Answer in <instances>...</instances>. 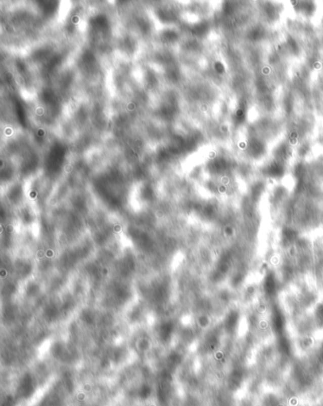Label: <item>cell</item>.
I'll return each mask as SVG.
<instances>
[{"mask_svg": "<svg viewBox=\"0 0 323 406\" xmlns=\"http://www.w3.org/2000/svg\"><path fill=\"white\" fill-rule=\"evenodd\" d=\"M36 391V384L30 374L21 378L17 386V395L23 399H29Z\"/></svg>", "mask_w": 323, "mask_h": 406, "instance_id": "cell-1", "label": "cell"}, {"mask_svg": "<svg viewBox=\"0 0 323 406\" xmlns=\"http://www.w3.org/2000/svg\"><path fill=\"white\" fill-rule=\"evenodd\" d=\"M153 388L150 384L144 383L136 390V397L141 400H148L152 397Z\"/></svg>", "mask_w": 323, "mask_h": 406, "instance_id": "cell-2", "label": "cell"}]
</instances>
